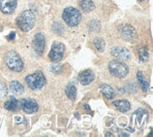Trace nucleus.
Returning a JSON list of instances; mask_svg holds the SVG:
<instances>
[{"mask_svg":"<svg viewBox=\"0 0 153 137\" xmlns=\"http://www.w3.org/2000/svg\"><path fill=\"white\" fill-rule=\"evenodd\" d=\"M16 23L22 31L27 32L31 31L35 25V15L31 10H25L17 18Z\"/></svg>","mask_w":153,"mask_h":137,"instance_id":"f257e3e1","label":"nucleus"},{"mask_svg":"<svg viewBox=\"0 0 153 137\" xmlns=\"http://www.w3.org/2000/svg\"><path fill=\"white\" fill-rule=\"evenodd\" d=\"M62 19L69 27H76L78 26L81 21V14L80 11L73 7H68L63 10L62 13Z\"/></svg>","mask_w":153,"mask_h":137,"instance_id":"f03ea898","label":"nucleus"},{"mask_svg":"<svg viewBox=\"0 0 153 137\" xmlns=\"http://www.w3.org/2000/svg\"><path fill=\"white\" fill-rule=\"evenodd\" d=\"M25 80L27 86L32 89V90H40V89H42L45 86L46 82L45 75L41 71H37V72L33 74L27 76Z\"/></svg>","mask_w":153,"mask_h":137,"instance_id":"7ed1b4c3","label":"nucleus"},{"mask_svg":"<svg viewBox=\"0 0 153 137\" xmlns=\"http://www.w3.org/2000/svg\"><path fill=\"white\" fill-rule=\"evenodd\" d=\"M5 61L7 66L14 72H21L24 68V63L15 51L8 52L7 55H6Z\"/></svg>","mask_w":153,"mask_h":137,"instance_id":"20e7f679","label":"nucleus"},{"mask_svg":"<svg viewBox=\"0 0 153 137\" xmlns=\"http://www.w3.org/2000/svg\"><path fill=\"white\" fill-rule=\"evenodd\" d=\"M109 71L110 73L115 78L123 79L128 74V67L121 61H111L109 63Z\"/></svg>","mask_w":153,"mask_h":137,"instance_id":"39448f33","label":"nucleus"},{"mask_svg":"<svg viewBox=\"0 0 153 137\" xmlns=\"http://www.w3.org/2000/svg\"><path fill=\"white\" fill-rule=\"evenodd\" d=\"M64 51H65V47H64V45L62 43L54 42L51 46V50L49 52L50 60L54 63H59L60 61H62Z\"/></svg>","mask_w":153,"mask_h":137,"instance_id":"423d86ee","label":"nucleus"},{"mask_svg":"<svg viewBox=\"0 0 153 137\" xmlns=\"http://www.w3.org/2000/svg\"><path fill=\"white\" fill-rule=\"evenodd\" d=\"M19 104L21 109L25 112H27V114H34V112H36L39 110V105L37 101L30 98L21 99Z\"/></svg>","mask_w":153,"mask_h":137,"instance_id":"0eeeda50","label":"nucleus"},{"mask_svg":"<svg viewBox=\"0 0 153 137\" xmlns=\"http://www.w3.org/2000/svg\"><path fill=\"white\" fill-rule=\"evenodd\" d=\"M45 39L43 33H37L34 36L33 40V48L34 51L36 52L38 56H41L43 54L45 50Z\"/></svg>","mask_w":153,"mask_h":137,"instance_id":"6e6552de","label":"nucleus"},{"mask_svg":"<svg viewBox=\"0 0 153 137\" xmlns=\"http://www.w3.org/2000/svg\"><path fill=\"white\" fill-rule=\"evenodd\" d=\"M17 7V0H0V10L5 14L14 13Z\"/></svg>","mask_w":153,"mask_h":137,"instance_id":"1a4fd4ad","label":"nucleus"},{"mask_svg":"<svg viewBox=\"0 0 153 137\" xmlns=\"http://www.w3.org/2000/svg\"><path fill=\"white\" fill-rule=\"evenodd\" d=\"M121 35L124 40L128 42H133L137 38V33L135 31V29L129 25L123 26L121 28Z\"/></svg>","mask_w":153,"mask_h":137,"instance_id":"9d476101","label":"nucleus"},{"mask_svg":"<svg viewBox=\"0 0 153 137\" xmlns=\"http://www.w3.org/2000/svg\"><path fill=\"white\" fill-rule=\"evenodd\" d=\"M111 55L121 61H128L131 59V52L125 47H114L111 49Z\"/></svg>","mask_w":153,"mask_h":137,"instance_id":"9b49d317","label":"nucleus"},{"mask_svg":"<svg viewBox=\"0 0 153 137\" xmlns=\"http://www.w3.org/2000/svg\"><path fill=\"white\" fill-rule=\"evenodd\" d=\"M95 78H96L95 73H94L92 70H89V69L82 71V72L79 73V80L82 85L90 84L92 81H94Z\"/></svg>","mask_w":153,"mask_h":137,"instance_id":"f8f14e48","label":"nucleus"},{"mask_svg":"<svg viewBox=\"0 0 153 137\" xmlns=\"http://www.w3.org/2000/svg\"><path fill=\"white\" fill-rule=\"evenodd\" d=\"M4 107L6 110L10 112H17L19 110V101L17 100L14 97L10 96L8 100L4 103Z\"/></svg>","mask_w":153,"mask_h":137,"instance_id":"ddd939ff","label":"nucleus"},{"mask_svg":"<svg viewBox=\"0 0 153 137\" xmlns=\"http://www.w3.org/2000/svg\"><path fill=\"white\" fill-rule=\"evenodd\" d=\"M113 104L115 106V108L118 110L119 112H126L131 110V103L128 100L121 99V100H115L113 102Z\"/></svg>","mask_w":153,"mask_h":137,"instance_id":"4468645a","label":"nucleus"},{"mask_svg":"<svg viewBox=\"0 0 153 137\" xmlns=\"http://www.w3.org/2000/svg\"><path fill=\"white\" fill-rule=\"evenodd\" d=\"M79 5L85 13H90L95 9V4H94L92 0H79Z\"/></svg>","mask_w":153,"mask_h":137,"instance_id":"2eb2a0df","label":"nucleus"},{"mask_svg":"<svg viewBox=\"0 0 153 137\" xmlns=\"http://www.w3.org/2000/svg\"><path fill=\"white\" fill-rule=\"evenodd\" d=\"M100 89H101V92L102 94L104 95V96L109 98V99H111L114 98V96H115V93L114 91L113 87H111L110 85L108 84H101L100 85Z\"/></svg>","mask_w":153,"mask_h":137,"instance_id":"dca6fc26","label":"nucleus"},{"mask_svg":"<svg viewBox=\"0 0 153 137\" xmlns=\"http://www.w3.org/2000/svg\"><path fill=\"white\" fill-rule=\"evenodd\" d=\"M10 90L13 91V93L18 94V95H21V94H23V93L25 92L24 86H23L21 83L19 81H17V80L11 81L10 84Z\"/></svg>","mask_w":153,"mask_h":137,"instance_id":"f3484780","label":"nucleus"},{"mask_svg":"<svg viewBox=\"0 0 153 137\" xmlns=\"http://www.w3.org/2000/svg\"><path fill=\"white\" fill-rule=\"evenodd\" d=\"M65 93H66V96L68 97V98L70 100L74 101L76 99V88L73 83H69V84L66 86Z\"/></svg>","mask_w":153,"mask_h":137,"instance_id":"a211bd4d","label":"nucleus"},{"mask_svg":"<svg viewBox=\"0 0 153 137\" xmlns=\"http://www.w3.org/2000/svg\"><path fill=\"white\" fill-rule=\"evenodd\" d=\"M138 56H139V60L140 62H143V63H146L149 61V51H148V48L143 45V46H140L138 48Z\"/></svg>","mask_w":153,"mask_h":137,"instance_id":"6ab92c4d","label":"nucleus"},{"mask_svg":"<svg viewBox=\"0 0 153 137\" xmlns=\"http://www.w3.org/2000/svg\"><path fill=\"white\" fill-rule=\"evenodd\" d=\"M137 80L140 83V86H141V88H142V90L145 92H148L149 89V83L145 79V77H144L142 72L137 73Z\"/></svg>","mask_w":153,"mask_h":137,"instance_id":"aec40b11","label":"nucleus"},{"mask_svg":"<svg viewBox=\"0 0 153 137\" xmlns=\"http://www.w3.org/2000/svg\"><path fill=\"white\" fill-rule=\"evenodd\" d=\"M94 45L99 52H102L105 49V42L101 38H96L94 40Z\"/></svg>","mask_w":153,"mask_h":137,"instance_id":"412c9836","label":"nucleus"},{"mask_svg":"<svg viewBox=\"0 0 153 137\" xmlns=\"http://www.w3.org/2000/svg\"><path fill=\"white\" fill-rule=\"evenodd\" d=\"M7 95V88L3 83H0V98H3Z\"/></svg>","mask_w":153,"mask_h":137,"instance_id":"4be33fe9","label":"nucleus"},{"mask_svg":"<svg viewBox=\"0 0 153 137\" xmlns=\"http://www.w3.org/2000/svg\"><path fill=\"white\" fill-rule=\"evenodd\" d=\"M7 38H8V40H10V41H11V40H13L14 38H15V32L14 31H13V32H10L8 36H7Z\"/></svg>","mask_w":153,"mask_h":137,"instance_id":"5701e85b","label":"nucleus"},{"mask_svg":"<svg viewBox=\"0 0 153 137\" xmlns=\"http://www.w3.org/2000/svg\"><path fill=\"white\" fill-rule=\"evenodd\" d=\"M113 136V134H111V133H106V136Z\"/></svg>","mask_w":153,"mask_h":137,"instance_id":"b1692460","label":"nucleus"},{"mask_svg":"<svg viewBox=\"0 0 153 137\" xmlns=\"http://www.w3.org/2000/svg\"><path fill=\"white\" fill-rule=\"evenodd\" d=\"M121 136H128V134H125V133H121Z\"/></svg>","mask_w":153,"mask_h":137,"instance_id":"393cba45","label":"nucleus"},{"mask_svg":"<svg viewBox=\"0 0 153 137\" xmlns=\"http://www.w3.org/2000/svg\"><path fill=\"white\" fill-rule=\"evenodd\" d=\"M140 1H142V0H140Z\"/></svg>","mask_w":153,"mask_h":137,"instance_id":"a878e982","label":"nucleus"}]
</instances>
